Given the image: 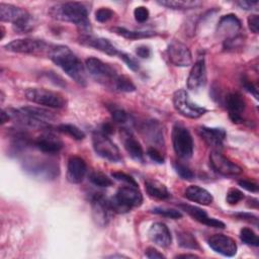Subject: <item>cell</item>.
I'll return each instance as SVG.
<instances>
[{
  "instance_id": "cell-16",
  "label": "cell",
  "mask_w": 259,
  "mask_h": 259,
  "mask_svg": "<svg viewBox=\"0 0 259 259\" xmlns=\"http://www.w3.org/2000/svg\"><path fill=\"white\" fill-rule=\"evenodd\" d=\"M241 28V21L234 14L224 15L218 24V32L225 37V40L237 37Z\"/></svg>"
},
{
  "instance_id": "cell-21",
  "label": "cell",
  "mask_w": 259,
  "mask_h": 259,
  "mask_svg": "<svg viewBox=\"0 0 259 259\" xmlns=\"http://www.w3.org/2000/svg\"><path fill=\"white\" fill-rule=\"evenodd\" d=\"M198 133L202 140L211 148L219 150L223 147L224 141L226 139V131L222 127H208L200 126Z\"/></svg>"
},
{
  "instance_id": "cell-10",
  "label": "cell",
  "mask_w": 259,
  "mask_h": 259,
  "mask_svg": "<svg viewBox=\"0 0 259 259\" xmlns=\"http://www.w3.org/2000/svg\"><path fill=\"white\" fill-rule=\"evenodd\" d=\"M173 105L181 115L188 118H198L206 112L204 107L192 102L188 93L183 89H179L174 92Z\"/></svg>"
},
{
  "instance_id": "cell-40",
  "label": "cell",
  "mask_w": 259,
  "mask_h": 259,
  "mask_svg": "<svg viewBox=\"0 0 259 259\" xmlns=\"http://www.w3.org/2000/svg\"><path fill=\"white\" fill-rule=\"evenodd\" d=\"M110 112H111V117L115 122L124 124L128 121L130 116H128L127 112H125L123 109L118 108V107H112Z\"/></svg>"
},
{
  "instance_id": "cell-37",
  "label": "cell",
  "mask_w": 259,
  "mask_h": 259,
  "mask_svg": "<svg viewBox=\"0 0 259 259\" xmlns=\"http://www.w3.org/2000/svg\"><path fill=\"white\" fill-rule=\"evenodd\" d=\"M115 90L120 92H132L136 90V86L132 82V80L123 75H119L116 83H115Z\"/></svg>"
},
{
  "instance_id": "cell-25",
  "label": "cell",
  "mask_w": 259,
  "mask_h": 259,
  "mask_svg": "<svg viewBox=\"0 0 259 259\" xmlns=\"http://www.w3.org/2000/svg\"><path fill=\"white\" fill-rule=\"evenodd\" d=\"M30 14L23 8L14 6L12 4L0 3V19L1 21L11 22L12 24L26 18Z\"/></svg>"
},
{
  "instance_id": "cell-18",
  "label": "cell",
  "mask_w": 259,
  "mask_h": 259,
  "mask_svg": "<svg viewBox=\"0 0 259 259\" xmlns=\"http://www.w3.org/2000/svg\"><path fill=\"white\" fill-rule=\"evenodd\" d=\"M226 105L229 110L230 118L233 122L239 123L243 121L242 113L246 108V101L243 96L238 92L230 93L226 97Z\"/></svg>"
},
{
  "instance_id": "cell-48",
  "label": "cell",
  "mask_w": 259,
  "mask_h": 259,
  "mask_svg": "<svg viewBox=\"0 0 259 259\" xmlns=\"http://www.w3.org/2000/svg\"><path fill=\"white\" fill-rule=\"evenodd\" d=\"M242 85H243V87L248 91V92H250L251 94H253L254 95V97L257 99L258 98V92H257V88H256V86H254L253 85V83L250 81V80H248L247 78H243L242 79Z\"/></svg>"
},
{
  "instance_id": "cell-24",
  "label": "cell",
  "mask_w": 259,
  "mask_h": 259,
  "mask_svg": "<svg viewBox=\"0 0 259 259\" xmlns=\"http://www.w3.org/2000/svg\"><path fill=\"white\" fill-rule=\"evenodd\" d=\"M80 41L85 46L94 48L109 56H115V55H118L119 53L117 49L108 39L103 37H96L93 35L86 34L80 37Z\"/></svg>"
},
{
  "instance_id": "cell-3",
  "label": "cell",
  "mask_w": 259,
  "mask_h": 259,
  "mask_svg": "<svg viewBox=\"0 0 259 259\" xmlns=\"http://www.w3.org/2000/svg\"><path fill=\"white\" fill-rule=\"evenodd\" d=\"M9 116L18 122L35 128H48L57 119L54 112L34 106H24L7 110Z\"/></svg>"
},
{
  "instance_id": "cell-23",
  "label": "cell",
  "mask_w": 259,
  "mask_h": 259,
  "mask_svg": "<svg viewBox=\"0 0 259 259\" xmlns=\"http://www.w3.org/2000/svg\"><path fill=\"white\" fill-rule=\"evenodd\" d=\"M180 207L200 224H203L208 227H213V228H221V229L225 228V224L222 221H219L213 218H209L207 213L200 207L190 205V204H180Z\"/></svg>"
},
{
  "instance_id": "cell-35",
  "label": "cell",
  "mask_w": 259,
  "mask_h": 259,
  "mask_svg": "<svg viewBox=\"0 0 259 259\" xmlns=\"http://www.w3.org/2000/svg\"><path fill=\"white\" fill-rule=\"evenodd\" d=\"M178 243L183 248L188 249H198L199 245L194 236L188 232H181L177 235Z\"/></svg>"
},
{
  "instance_id": "cell-12",
  "label": "cell",
  "mask_w": 259,
  "mask_h": 259,
  "mask_svg": "<svg viewBox=\"0 0 259 259\" xmlns=\"http://www.w3.org/2000/svg\"><path fill=\"white\" fill-rule=\"evenodd\" d=\"M209 162L211 168L219 174L224 176H236L243 172L242 168L231 160L227 159L219 151H211L209 155Z\"/></svg>"
},
{
  "instance_id": "cell-4",
  "label": "cell",
  "mask_w": 259,
  "mask_h": 259,
  "mask_svg": "<svg viewBox=\"0 0 259 259\" xmlns=\"http://www.w3.org/2000/svg\"><path fill=\"white\" fill-rule=\"evenodd\" d=\"M109 202L113 212L123 213L130 211L133 207L140 206L143 202V195L138 186L126 184L117 189Z\"/></svg>"
},
{
  "instance_id": "cell-28",
  "label": "cell",
  "mask_w": 259,
  "mask_h": 259,
  "mask_svg": "<svg viewBox=\"0 0 259 259\" xmlns=\"http://www.w3.org/2000/svg\"><path fill=\"white\" fill-rule=\"evenodd\" d=\"M143 131L145 135L147 136L148 140H150L152 143L156 144L157 146H163L164 145V139H163V132L162 128L156 120H150L144 123Z\"/></svg>"
},
{
  "instance_id": "cell-34",
  "label": "cell",
  "mask_w": 259,
  "mask_h": 259,
  "mask_svg": "<svg viewBox=\"0 0 259 259\" xmlns=\"http://www.w3.org/2000/svg\"><path fill=\"white\" fill-rule=\"evenodd\" d=\"M89 180L92 184L98 187H109L112 185V180L100 171H93L89 175Z\"/></svg>"
},
{
  "instance_id": "cell-52",
  "label": "cell",
  "mask_w": 259,
  "mask_h": 259,
  "mask_svg": "<svg viewBox=\"0 0 259 259\" xmlns=\"http://www.w3.org/2000/svg\"><path fill=\"white\" fill-rule=\"evenodd\" d=\"M237 5H239L242 9L245 10H252L253 8H255L258 5V1H247V0H242V1H238Z\"/></svg>"
},
{
  "instance_id": "cell-49",
  "label": "cell",
  "mask_w": 259,
  "mask_h": 259,
  "mask_svg": "<svg viewBox=\"0 0 259 259\" xmlns=\"http://www.w3.org/2000/svg\"><path fill=\"white\" fill-rule=\"evenodd\" d=\"M239 185L241 187H243L244 189L248 190V191H251V192H257L258 191V186L256 183L250 181V180H239L238 181Z\"/></svg>"
},
{
  "instance_id": "cell-6",
  "label": "cell",
  "mask_w": 259,
  "mask_h": 259,
  "mask_svg": "<svg viewBox=\"0 0 259 259\" xmlns=\"http://www.w3.org/2000/svg\"><path fill=\"white\" fill-rule=\"evenodd\" d=\"M25 97L29 101L50 108H63L67 104L65 97L56 91L45 88H28Z\"/></svg>"
},
{
  "instance_id": "cell-22",
  "label": "cell",
  "mask_w": 259,
  "mask_h": 259,
  "mask_svg": "<svg viewBox=\"0 0 259 259\" xmlns=\"http://www.w3.org/2000/svg\"><path fill=\"white\" fill-rule=\"evenodd\" d=\"M152 242L162 248H167L171 245L172 237L168 227L163 223H155L151 226L148 232Z\"/></svg>"
},
{
  "instance_id": "cell-13",
  "label": "cell",
  "mask_w": 259,
  "mask_h": 259,
  "mask_svg": "<svg viewBox=\"0 0 259 259\" xmlns=\"http://www.w3.org/2000/svg\"><path fill=\"white\" fill-rule=\"evenodd\" d=\"M167 57L169 61L179 67H187L192 64V57L189 49L178 40H173L167 48Z\"/></svg>"
},
{
  "instance_id": "cell-36",
  "label": "cell",
  "mask_w": 259,
  "mask_h": 259,
  "mask_svg": "<svg viewBox=\"0 0 259 259\" xmlns=\"http://www.w3.org/2000/svg\"><path fill=\"white\" fill-rule=\"evenodd\" d=\"M240 238L242 242L247 245L254 246V247H257L259 245V239L252 229L243 228L240 232Z\"/></svg>"
},
{
  "instance_id": "cell-33",
  "label": "cell",
  "mask_w": 259,
  "mask_h": 259,
  "mask_svg": "<svg viewBox=\"0 0 259 259\" xmlns=\"http://www.w3.org/2000/svg\"><path fill=\"white\" fill-rule=\"evenodd\" d=\"M34 26H35V21L31 15L12 24L13 30L17 33H28L34 28Z\"/></svg>"
},
{
  "instance_id": "cell-7",
  "label": "cell",
  "mask_w": 259,
  "mask_h": 259,
  "mask_svg": "<svg viewBox=\"0 0 259 259\" xmlns=\"http://www.w3.org/2000/svg\"><path fill=\"white\" fill-rule=\"evenodd\" d=\"M92 145L95 153L110 161V162H120L122 160L119 149L117 146L110 140V138L103 134L101 131L94 132L92 136Z\"/></svg>"
},
{
  "instance_id": "cell-17",
  "label": "cell",
  "mask_w": 259,
  "mask_h": 259,
  "mask_svg": "<svg viewBox=\"0 0 259 259\" xmlns=\"http://www.w3.org/2000/svg\"><path fill=\"white\" fill-rule=\"evenodd\" d=\"M33 145L42 153L46 154H57L63 149V142L53 133L47 132L40 136H38L34 142Z\"/></svg>"
},
{
  "instance_id": "cell-15",
  "label": "cell",
  "mask_w": 259,
  "mask_h": 259,
  "mask_svg": "<svg viewBox=\"0 0 259 259\" xmlns=\"http://www.w3.org/2000/svg\"><path fill=\"white\" fill-rule=\"evenodd\" d=\"M209 247L227 257H232L237 253V244L236 242L229 236L223 234H215L208 239Z\"/></svg>"
},
{
  "instance_id": "cell-31",
  "label": "cell",
  "mask_w": 259,
  "mask_h": 259,
  "mask_svg": "<svg viewBox=\"0 0 259 259\" xmlns=\"http://www.w3.org/2000/svg\"><path fill=\"white\" fill-rule=\"evenodd\" d=\"M116 34L121 35L122 37L128 39H138V38H145L153 36L155 33L152 31H136V30H128L124 27H114L112 29Z\"/></svg>"
},
{
  "instance_id": "cell-53",
  "label": "cell",
  "mask_w": 259,
  "mask_h": 259,
  "mask_svg": "<svg viewBox=\"0 0 259 259\" xmlns=\"http://www.w3.org/2000/svg\"><path fill=\"white\" fill-rule=\"evenodd\" d=\"M136 54H137L139 57L145 59V58H149V57H150L151 51H150V49H149L148 47H146V46H140V47H138V48L136 49Z\"/></svg>"
},
{
  "instance_id": "cell-45",
  "label": "cell",
  "mask_w": 259,
  "mask_h": 259,
  "mask_svg": "<svg viewBox=\"0 0 259 259\" xmlns=\"http://www.w3.org/2000/svg\"><path fill=\"white\" fill-rule=\"evenodd\" d=\"M111 176H112L114 179L118 180V181L124 182L125 184L138 186V184H137V182L135 181V179H134L132 176H130L128 174H126V173H123V172H113V173L111 174Z\"/></svg>"
},
{
  "instance_id": "cell-51",
  "label": "cell",
  "mask_w": 259,
  "mask_h": 259,
  "mask_svg": "<svg viewBox=\"0 0 259 259\" xmlns=\"http://www.w3.org/2000/svg\"><path fill=\"white\" fill-rule=\"evenodd\" d=\"M145 255H146V257L151 258V259H156V258H165V256H164L162 253H160L158 250H156V249H155V248H153V247H149V248H147V250H146V252H145Z\"/></svg>"
},
{
  "instance_id": "cell-9",
  "label": "cell",
  "mask_w": 259,
  "mask_h": 259,
  "mask_svg": "<svg viewBox=\"0 0 259 259\" xmlns=\"http://www.w3.org/2000/svg\"><path fill=\"white\" fill-rule=\"evenodd\" d=\"M52 46L47 44L44 39L38 38H18L14 39L4 46V49L9 52L19 54L37 55L45 52L49 53Z\"/></svg>"
},
{
  "instance_id": "cell-1",
  "label": "cell",
  "mask_w": 259,
  "mask_h": 259,
  "mask_svg": "<svg viewBox=\"0 0 259 259\" xmlns=\"http://www.w3.org/2000/svg\"><path fill=\"white\" fill-rule=\"evenodd\" d=\"M49 58L60 67L71 79L77 84L85 86L87 83L85 67L81 60L66 46H52L49 53Z\"/></svg>"
},
{
  "instance_id": "cell-38",
  "label": "cell",
  "mask_w": 259,
  "mask_h": 259,
  "mask_svg": "<svg viewBox=\"0 0 259 259\" xmlns=\"http://www.w3.org/2000/svg\"><path fill=\"white\" fill-rule=\"evenodd\" d=\"M152 212L156 214H160L166 218L170 219H181L182 213L179 210L173 209V208H165V207H155L152 209Z\"/></svg>"
},
{
  "instance_id": "cell-44",
  "label": "cell",
  "mask_w": 259,
  "mask_h": 259,
  "mask_svg": "<svg viewBox=\"0 0 259 259\" xmlns=\"http://www.w3.org/2000/svg\"><path fill=\"white\" fill-rule=\"evenodd\" d=\"M149 10L144 6H138L134 10V16L138 22H145L149 18Z\"/></svg>"
},
{
  "instance_id": "cell-30",
  "label": "cell",
  "mask_w": 259,
  "mask_h": 259,
  "mask_svg": "<svg viewBox=\"0 0 259 259\" xmlns=\"http://www.w3.org/2000/svg\"><path fill=\"white\" fill-rule=\"evenodd\" d=\"M158 4L171 9L186 10V9L196 8L200 6L202 3L196 0H164V1H158Z\"/></svg>"
},
{
  "instance_id": "cell-41",
  "label": "cell",
  "mask_w": 259,
  "mask_h": 259,
  "mask_svg": "<svg viewBox=\"0 0 259 259\" xmlns=\"http://www.w3.org/2000/svg\"><path fill=\"white\" fill-rule=\"evenodd\" d=\"M113 15H114V12L111 9L107 7H101L95 12V19L98 22L103 23L110 20L113 17Z\"/></svg>"
},
{
  "instance_id": "cell-2",
  "label": "cell",
  "mask_w": 259,
  "mask_h": 259,
  "mask_svg": "<svg viewBox=\"0 0 259 259\" xmlns=\"http://www.w3.org/2000/svg\"><path fill=\"white\" fill-rule=\"evenodd\" d=\"M50 15L61 21L71 22L79 28L86 30L90 28L87 7L80 2H63L51 7Z\"/></svg>"
},
{
  "instance_id": "cell-26",
  "label": "cell",
  "mask_w": 259,
  "mask_h": 259,
  "mask_svg": "<svg viewBox=\"0 0 259 259\" xmlns=\"http://www.w3.org/2000/svg\"><path fill=\"white\" fill-rule=\"evenodd\" d=\"M122 144L127 154L136 161L144 160V151L138 140L128 131H122Z\"/></svg>"
},
{
  "instance_id": "cell-39",
  "label": "cell",
  "mask_w": 259,
  "mask_h": 259,
  "mask_svg": "<svg viewBox=\"0 0 259 259\" xmlns=\"http://www.w3.org/2000/svg\"><path fill=\"white\" fill-rule=\"evenodd\" d=\"M173 167L176 171V173L182 178V179H185V180H190L194 177L192 171L184 164L182 163H179V162H175L173 164Z\"/></svg>"
},
{
  "instance_id": "cell-19",
  "label": "cell",
  "mask_w": 259,
  "mask_h": 259,
  "mask_svg": "<svg viewBox=\"0 0 259 259\" xmlns=\"http://www.w3.org/2000/svg\"><path fill=\"white\" fill-rule=\"evenodd\" d=\"M87 172V166L85 161L78 157L73 156L68 161L67 167V179L70 183L78 184L83 181Z\"/></svg>"
},
{
  "instance_id": "cell-47",
  "label": "cell",
  "mask_w": 259,
  "mask_h": 259,
  "mask_svg": "<svg viewBox=\"0 0 259 259\" xmlns=\"http://www.w3.org/2000/svg\"><path fill=\"white\" fill-rule=\"evenodd\" d=\"M248 26L254 33H258L259 30V19L257 14H252L248 17Z\"/></svg>"
},
{
  "instance_id": "cell-55",
  "label": "cell",
  "mask_w": 259,
  "mask_h": 259,
  "mask_svg": "<svg viewBox=\"0 0 259 259\" xmlns=\"http://www.w3.org/2000/svg\"><path fill=\"white\" fill-rule=\"evenodd\" d=\"M9 118H10V116H9L8 112H6L5 110H2V112H1V123L2 124L5 123L6 121H8Z\"/></svg>"
},
{
  "instance_id": "cell-5",
  "label": "cell",
  "mask_w": 259,
  "mask_h": 259,
  "mask_svg": "<svg viewBox=\"0 0 259 259\" xmlns=\"http://www.w3.org/2000/svg\"><path fill=\"white\" fill-rule=\"evenodd\" d=\"M86 69L97 82L114 89L119 74L112 66L99 59L88 58L86 60Z\"/></svg>"
},
{
  "instance_id": "cell-27",
  "label": "cell",
  "mask_w": 259,
  "mask_h": 259,
  "mask_svg": "<svg viewBox=\"0 0 259 259\" xmlns=\"http://www.w3.org/2000/svg\"><path fill=\"white\" fill-rule=\"evenodd\" d=\"M184 195L187 199L197 202L202 205H208L212 202V195L204 188L198 186V185H190L188 186L185 191Z\"/></svg>"
},
{
  "instance_id": "cell-8",
  "label": "cell",
  "mask_w": 259,
  "mask_h": 259,
  "mask_svg": "<svg viewBox=\"0 0 259 259\" xmlns=\"http://www.w3.org/2000/svg\"><path fill=\"white\" fill-rule=\"evenodd\" d=\"M172 144L176 155L182 159H189L193 154V140L189 131L176 123L172 128Z\"/></svg>"
},
{
  "instance_id": "cell-50",
  "label": "cell",
  "mask_w": 259,
  "mask_h": 259,
  "mask_svg": "<svg viewBox=\"0 0 259 259\" xmlns=\"http://www.w3.org/2000/svg\"><path fill=\"white\" fill-rule=\"evenodd\" d=\"M235 215L238 217V218L241 219V220L248 221V222H250V223H254L255 225H257V221H258L257 217L254 215V214H252V213H250V212H238V213H236Z\"/></svg>"
},
{
  "instance_id": "cell-42",
  "label": "cell",
  "mask_w": 259,
  "mask_h": 259,
  "mask_svg": "<svg viewBox=\"0 0 259 259\" xmlns=\"http://www.w3.org/2000/svg\"><path fill=\"white\" fill-rule=\"evenodd\" d=\"M244 198V193L237 188H231L227 193V202L229 204H237Z\"/></svg>"
},
{
  "instance_id": "cell-46",
  "label": "cell",
  "mask_w": 259,
  "mask_h": 259,
  "mask_svg": "<svg viewBox=\"0 0 259 259\" xmlns=\"http://www.w3.org/2000/svg\"><path fill=\"white\" fill-rule=\"evenodd\" d=\"M147 155L150 157L151 160H153L156 163L162 164L164 163V157L161 155V153L154 147H151L147 150Z\"/></svg>"
},
{
  "instance_id": "cell-29",
  "label": "cell",
  "mask_w": 259,
  "mask_h": 259,
  "mask_svg": "<svg viewBox=\"0 0 259 259\" xmlns=\"http://www.w3.org/2000/svg\"><path fill=\"white\" fill-rule=\"evenodd\" d=\"M145 187L149 196L153 198L167 199L170 197V192L168 191L167 187L158 180L148 179L145 182Z\"/></svg>"
},
{
  "instance_id": "cell-43",
  "label": "cell",
  "mask_w": 259,
  "mask_h": 259,
  "mask_svg": "<svg viewBox=\"0 0 259 259\" xmlns=\"http://www.w3.org/2000/svg\"><path fill=\"white\" fill-rule=\"evenodd\" d=\"M118 56L120 59H122V61L127 65V67L130 69H132L133 71H138L140 68V64L139 62L131 55L125 54V53H118Z\"/></svg>"
},
{
  "instance_id": "cell-54",
  "label": "cell",
  "mask_w": 259,
  "mask_h": 259,
  "mask_svg": "<svg viewBox=\"0 0 259 259\" xmlns=\"http://www.w3.org/2000/svg\"><path fill=\"white\" fill-rule=\"evenodd\" d=\"M100 131H101L103 134L109 136V135H111V134L113 133V126L111 125V123L105 122V123H103V124L101 125V130H100Z\"/></svg>"
},
{
  "instance_id": "cell-14",
  "label": "cell",
  "mask_w": 259,
  "mask_h": 259,
  "mask_svg": "<svg viewBox=\"0 0 259 259\" xmlns=\"http://www.w3.org/2000/svg\"><path fill=\"white\" fill-rule=\"evenodd\" d=\"M93 219L99 226H106L111 212H113L109 199L104 197L102 194H95L91 199Z\"/></svg>"
},
{
  "instance_id": "cell-32",
  "label": "cell",
  "mask_w": 259,
  "mask_h": 259,
  "mask_svg": "<svg viewBox=\"0 0 259 259\" xmlns=\"http://www.w3.org/2000/svg\"><path fill=\"white\" fill-rule=\"evenodd\" d=\"M58 131L63 133V134H66L70 137H72L73 139L75 140H78V141H81L85 138V134L82 130H80L78 126L74 125V124H69V123H62L60 125H58Z\"/></svg>"
},
{
  "instance_id": "cell-11",
  "label": "cell",
  "mask_w": 259,
  "mask_h": 259,
  "mask_svg": "<svg viewBox=\"0 0 259 259\" xmlns=\"http://www.w3.org/2000/svg\"><path fill=\"white\" fill-rule=\"evenodd\" d=\"M24 169L33 177L38 179H55L59 173V165L55 161L50 160H30L26 161Z\"/></svg>"
},
{
  "instance_id": "cell-56",
  "label": "cell",
  "mask_w": 259,
  "mask_h": 259,
  "mask_svg": "<svg viewBox=\"0 0 259 259\" xmlns=\"http://www.w3.org/2000/svg\"><path fill=\"white\" fill-rule=\"evenodd\" d=\"M198 256L194 255V254H180V255H177L176 258H197Z\"/></svg>"
},
{
  "instance_id": "cell-20",
  "label": "cell",
  "mask_w": 259,
  "mask_h": 259,
  "mask_svg": "<svg viewBox=\"0 0 259 259\" xmlns=\"http://www.w3.org/2000/svg\"><path fill=\"white\" fill-rule=\"evenodd\" d=\"M206 82V70L204 59H198L195 64L192 66L188 78H187V87L190 90H197L202 87Z\"/></svg>"
}]
</instances>
